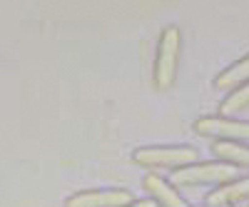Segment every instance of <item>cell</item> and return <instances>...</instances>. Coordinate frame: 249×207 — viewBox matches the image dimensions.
I'll return each mask as SVG.
<instances>
[{"mask_svg": "<svg viewBox=\"0 0 249 207\" xmlns=\"http://www.w3.org/2000/svg\"><path fill=\"white\" fill-rule=\"evenodd\" d=\"M195 132L199 137H210L217 142H247L249 145V120L224 117V115H204L195 120Z\"/></svg>", "mask_w": 249, "mask_h": 207, "instance_id": "4", "label": "cell"}, {"mask_svg": "<svg viewBox=\"0 0 249 207\" xmlns=\"http://www.w3.org/2000/svg\"><path fill=\"white\" fill-rule=\"evenodd\" d=\"M127 207H157L152 200H135V202H130Z\"/></svg>", "mask_w": 249, "mask_h": 207, "instance_id": "11", "label": "cell"}, {"mask_svg": "<svg viewBox=\"0 0 249 207\" xmlns=\"http://www.w3.org/2000/svg\"><path fill=\"white\" fill-rule=\"evenodd\" d=\"M249 82V55L239 57L237 63H232L230 68H224L217 77H214V88L219 93H227L230 95L232 90H237L239 85Z\"/></svg>", "mask_w": 249, "mask_h": 207, "instance_id": "8", "label": "cell"}, {"mask_svg": "<svg viewBox=\"0 0 249 207\" xmlns=\"http://www.w3.org/2000/svg\"><path fill=\"white\" fill-rule=\"evenodd\" d=\"M142 188H144V192L150 195V200L157 207H192L182 197V192L175 188V185L167 177H162L160 172H147L144 175Z\"/></svg>", "mask_w": 249, "mask_h": 207, "instance_id": "6", "label": "cell"}, {"mask_svg": "<svg viewBox=\"0 0 249 207\" xmlns=\"http://www.w3.org/2000/svg\"><path fill=\"white\" fill-rule=\"evenodd\" d=\"M244 113H249V82L232 90L219 105V115H224V117H239Z\"/></svg>", "mask_w": 249, "mask_h": 207, "instance_id": "10", "label": "cell"}, {"mask_svg": "<svg viewBox=\"0 0 249 207\" xmlns=\"http://www.w3.org/2000/svg\"><path fill=\"white\" fill-rule=\"evenodd\" d=\"M179 53H182V33L175 25H167L160 33L155 48V65H152V82L157 90H172L179 73Z\"/></svg>", "mask_w": 249, "mask_h": 207, "instance_id": "3", "label": "cell"}, {"mask_svg": "<svg viewBox=\"0 0 249 207\" xmlns=\"http://www.w3.org/2000/svg\"><path fill=\"white\" fill-rule=\"evenodd\" d=\"M132 162L150 172H175L187 165L199 162V150L192 145H150V148H137L132 152Z\"/></svg>", "mask_w": 249, "mask_h": 207, "instance_id": "2", "label": "cell"}, {"mask_svg": "<svg viewBox=\"0 0 249 207\" xmlns=\"http://www.w3.org/2000/svg\"><path fill=\"white\" fill-rule=\"evenodd\" d=\"M247 202H249V175L219 185L204 197V207H244Z\"/></svg>", "mask_w": 249, "mask_h": 207, "instance_id": "7", "label": "cell"}, {"mask_svg": "<svg viewBox=\"0 0 249 207\" xmlns=\"http://www.w3.org/2000/svg\"><path fill=\"white\" fill-rule=\"evenodd\" d=\"M135 202L130 190H85V192H75L65 200V207H127Z\"/></svg>", "mask_w": 249, "mask_h": 207, "instance_id": "5", "label": "cell"}, {"mask_svg": "<svg viewBox=\"0 0 249 207\" xmlns=\"http://www.w3.org/2000/svg\"><path fill=\"white\" fill-rule=\"evenodd\" d=\"M242 177V170L234 165L222 162V160H199L195 165H187L182 170H175L167 180L175 185L177 190H197V188H219Z\"/></svg>", "mask_w": 249, "mask_h": 207, "instance_id": "1", "label": "cell"}, {"mask_svg": "<svg viewBox=\"0 0 249 207\" xmlns=\"http://www.w3.org/2000/svg\"><path fill=\"white\" fill-rule=\"evenodd\" d=\"M214 157L234 165L237 170L249 172V145L247 142H214Z\"/></svg>", "mask_w": 249, "mask_h": 207, "instance_id": "9", "label": "cell"}]
</instances>
